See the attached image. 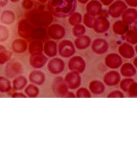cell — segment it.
Masks as SVG:
<instances>
[{
    "instance_id": "1",
    "label": "cell",
    "mask_w": 137,
    "mask_h": 154,
    "mask_svg": "<svg viewBox=\"0 0 137 154\" xmlns=\"http://www.w3.org/2000/svg\"><path fill=\"white\" fill-rule=\"evenodd\" d=\"M76 5L75 0H49L48 8L56 16L65 17L72 14Z\"/></svg>"
},
{
    "instance_id": "2",
    "label": "cell",
    "mask_w": 137,
    "mask_h": 154,
    "mask_svg": "<svg viewBox=\"0 0 137 154\" xmlns=\"http://www.w3.org/2000/svg\"><path fill=\"white\" fill-rule=\"evenodd\" d=\"M53 21L52 14L48 11H41L32 14L30 16V22L34 25L38 26H47Z\"/></svg>"
},
{
    "instance_id": "3",
    "label": "cell",
    "mask_w": 137,
    "mask_h": 154,
    "mask_svg": "<svg viewBox=\"0 0 137 154\" xmlns=\"http://www.w3.org/2000/svg\"><path fill=\"white\" fill-rule=\"evenodd\" d=\"M126 8L127 5L124 2L121 0H117L109 6L108 12L111 17L117 18L120 17Z\"/></svg>"
},
{
    "instance_id": "4",
    "label": "cell",
    "mask_w": 137,
    "mask_h": 154,
    "mask_svg": "<svg viewBox=\"0 0 137 154\" xmlns=\"http://www.w3.org/2000/svg\"><path fill=\"white\" fill-rule=\"evenodd\" d=\"M59 54L63 57H69L75 54V47L69 40H64L59 45Z\"/></svg>"
},
{
    "instance_id": "5",
    "label": "cell",
    "mask_w": 137,
    "mask_h": 154,
    "mask_svg": "<svg viewBox=\"0 0 137 154\" xmlns=\"http://www.w3.org/2000/svg\"><path fill=\"white\" fill-rule=\"evenodd\" d=\"M68 66L71 70L77 72V73H82L85 69L86 63L81 57L75 56L70 60L68 63Z\"/></svg>"
},
{
    "instance_id": "6",
    "label": "cell",
    "mask_w": 137,
    "mask_h": 154,
    "mask_svg": "<svg viewBox=\"0 0 137 154\" xmlns=\"http://www.w3.org/2000/svg\"><path fill=\"white\" fill-rule=\"evenodd\" d=\"M47 61V58L41 53L31 54L30 57V64L34 69L42 68Z\"/></svg>"
},
{
    "instance_id": "7",
    "label": "cell",
    "mask_w": 137,
    "mask_h": 154,
    "mask_svg": "<svg viewBox=\"0 0 137 154\" xmlns=\"http://www.w3.org/2000/svg\"><path fill=\"white\" fill-rule=\"evenodd\" d=\"M109 26L110 24L106 17L99 16L97 19H95L93 28L96 32L104 33L109 29Z\"/></svg>"
},
{
    "instance_id": "8",
    "label": "cell",
    "mask_w": 137,
    "mask_h": 154,
    "mask_svg": "<svg viewBox=\"0 0 137 154\" xmlns=\"http://www.w3.org/2000/svg\"><path fill=\"white\" fill-rule=\"evenodd\" d=\"M48 32L50 37L53 39H61L65 35V28L59 24H53L50 26Z\"/></svg>"
},
{
    "instance_id": "9",
    "label": "cell",
    "mask_w": 137,
    "mask_h": 154,
    "mask_svg": "<svg viewBox=\"0 0 137 154\" xmlns=\"http://www.w3.org/2000/svg\"><path fill=\"white\" fill-rule=\"evenodd\" d=\"M109 45L108 42L104 39H95L91 45L93 51L97 54H102L106 53L108 50Z\"/></svg>"
},
{
    "instance_id": "10",
    "label": "cell",
    "mask_w": 137,
    "mask_h": 154,
    "mask_svg": "<svg viewBox=\"0 0 137 154\" xmlns=\"http://www.w3.org/2000/svg\"><path fill=\"white\" fill-rule=\"evenodd\" d=\"M65 63L59 58H53L50 60L48 64V70L52 74H59L64 70Z\"/></svg>"
},
{
    "instance_id": "11",
    "label": "cell",
    "mask_w": 137,
    "mask_h": 154,
    "mask_svg": "<svg viewBox=\"0 0 137 154\" xmlns=\"http://www.w3.org/2000/svg\"><path fill=\"white\" fill-rule=\"evenodd\" d=\"M33 29L34 27L28 21L22 20L18 24V34L22 38H29Z\"/></svg>"
},
{
    "instance_id": "12",
    "label": "cell",
    "mask_w": 137,
    "mask_h": 154,
    "mask_svg": "<svg viewBox=\"0 0 137 154\" xmlns=\"http://www.w3.org/2000/svg\"><path fill=\"white\" fill-rule=\"evenodd\" d=\"M87 14L93 17L99 15L102 11V3L98 0H91L86 5Z\"/></svg>"
},
{
    "instance_id": "13",
    "label": "cell",
    "mask_w": 137,
    "mask_h": 154,
    "mask_svg": "<svg viewBox=\"0 0 137 154\" xmlns=\"http://www.w3.org/2000/svg\"><path fill=\"white\" fill-rule=\"evenodd\" d=\"M122 58L117 54H109L105 59L106 65L110 69H117L122 64Z\"/></svg>"
},
{
    "instance_id": "14",
    "label": "cell",
    "mask_w": 137,
    "mask_h": 154,
    "mask_svg": "<svg viewBox=\"0 0 137 154\" xmlns=\"http://www.w3.org/2000/svg\"><path fill=\"white\" fill-rule=\"evenodd\" d=\"M122 21L127 25L133 23L136 19V10L135 8H126L122 14Z\"/></svg>"
},
{
    "instance_id": "15",
    "label": "cell",
    "mask_w": 137,
    "mask_h": 154,
    "mask_svg": "<svg viewBox=\"0 0 137 154\" xmlns=\"http://www.w3.org/2000/svg\"><path fill=\"white\" fill-rule=\"evenodd\" d=\"M118 52L120 55L126 59H131L135 55V51L133 47L127 43H123L118 48Z\"/></svg>"
},
{
    "instance_id": "16",
    "label": "cell",
    "mask_w": 137,
    "mask_h": 154,
    "mask_svg": "<svg viewBox=\"0 0 137 154\" xmlns=\"http://www.w3.org/2000/svg\"><path fill=\"white\" fill-rule=\"evenodd\" d=\"M44 52L48 57H54L57 54V44L53 41H48L44 46Z\"/></svg>"
},
{
    "instance_id": "17",
    "label": "cell",
    "mask_w": 137,
    "mask_h": 154,
    "mask_svg": "<svg viewBox=\"0 0 137 154\" xmlns=\"http://www.w3.org/2000/svg\"><path fill=\"white\" fill-rule=\"evenodd\" d=\"M21 70V66L19 63L12 62L8 63L6 66V74L8 77L15 76L17 74H19Z\"/></svg>"
},
{
    "instance_id": "18",
    "label": "cell",
    "mask_w": 137,
    "mask_h": 154,
    "mask_svg": "<svg viewBox=\"0 0 137 154\" xmlns=\"http://www.w3.org/2000/svg\"><path fill=\"white\" fill-rule=\"evenodd\" d=\"M65 80L69 84L70 88H75L79 85L80 76L77 72H72L67 74Z\"/></svg>"
},
{
    "instance_id": "19",
    "label": "cell",
    "mask_w": 137,
    "mask_h": 154,
    "mask_svg": "<svg viewBox=\"0 0 137 154\" xmlns=\"http://www.w3.org/2000/svg\"><path fill=\"white\" fill-rule=\"evenodd\" d=\"M12 47L13 51L16 53L21 54L25 52L26 51L28 45H27V43L25 40L17 39L14 41L12 44Z\"/></svg>"
},
{
    "instance_id": "20",
    "label": "cell",
    "mask_w": 137,
    "mask_h": 154,
    "mask_svg": "<svg viewBox=\"0 0 137 154\" xmlns=\"http://www.w3.org/2000/svg\"><path fill=\"white\" fill-rule=\"evenodd\" d=\"M91 44V39L88 35H81L75 40V45L77 48L84 50L87 48Z\"/></svg>"
},
{
    "instance_id": "21",
    "label": "cell",
    "mask_w": 137,
    "mask_h": 154,
    "mask_svg": "<svg viewBox=\"0 0 137 154\" xmlns=\"http://www.w3.org/2000/svg\"><path fill=\"white\" fill-rule=\"evenodd\" d=\"M29 79L31 82L37 85H41L43 83L45 79L44 74L41 71H33L29 75Z\"/></svg>"
},
{
    "instance_id": "22",
    "label": "cell",
    "mask_w": 137,
    "mask_h": 154,
    "mask_svg": "<svg viewBox=\"0 0 137 154\" xmlns=\"http://www.w3.org/2000/svg\"><path fill=\"white\" fill-rule=\"evenodd\" d=\"M113 30L116 34L123 35L128 30V25L122 21H117L113 24Z\"/></svg>"
},
{
    "instance_id": "23",
    "label": "cell",
    "mask_w": 137,
    "mask_h": 154,
    "mask_svg": "<svg viewBox=\"0 0 137 154\" xmlns=\"http://www.w3.org/2000/svg\"><path fill=\"white\" fill-rule=\"evenodd\" d=\"M120 79V75L117 72L111 71L107 74L104 78V81L108 85H115Z\"/></svg>"
},
{
    "instance_id": "24",
    "label": "cell",
    "mask_w": 137,
    "mask_h": 154,
    "mask_svg": "<svg viewBox=\"0 0 137 154\" xmlns=\"http://www.w3.org/2000/svg\"><path fill=\"white\" fill-rule=\"evenodd\" d=\"M47 35V31L43 27H38V28L33 29L30 34V38L35 40H40L44 39Z\"/></svg>"
},
{
    "instance_id": "25",
    "label": "cell",
    "mask_w": 137,
    "mask_h": 154,
    "mask_svg": "<svg viewBox=\"0 0 137 154\" xmlns=\"http://www.w3.org/2000/svg\"><path fill=\"white\" fill-rule=\"evenodd\" d=\"M1 21L3 23L10 25L15 21V15L12 11H4L1 16Z\"/></svg>"
},
{
    "instance_id": "26",
    "label": "cell",
    "mask_w": 137,
    "mask_h": 154,
    "mask_svg": "<svg viewBox=\"0 0 137 154\" xmlns=\"http://www.w3.org/2000/svg\"><path fill=\"white\" fill-rule=\"evenodd\" d=\"M120 72L122 75L126 77H131L133 76L135 74L136 70L133 65L131 64V63H127L122 65Z\"/></svg>"
},
{
    "instance_id": "27",
    "label": "cell",
    "mask_w": 137,
    "mask_h": 154,
    "mask_svg": "<svg viewBox=\"0 0 137 154\" xmlns=\"http://www.w3.org/2000/svg\"><path fill=\"white\" fill-rule=\"evenodd\" d=\"M29 52L32 54L35 53H41L43 50L42 43L39 40H35L32 42L29 45Z\"/></svg>"
},
{
    "instance_id": "28",
    "label": "cell",
    "mask_w": 137,
    "mask_h": 154,
    "mask_svg": "<svg viewBox=\"0 0 137 154\" xmlns=\"http://www.w3.org/2000/svg\"><path fill=\"white\" fill-rule=\"evenodd\" d=\"M27 81L26 78L23 76H20L17 78L13 81L14 88L15 90H21L24 88L25 86L26 85Z\"/></svg>"
},
{
    "instance_id": "29",
    "label": "cell",
    "mask_w": 137,
    "mask_h": 154,
    "mask_svg": "<svg viewBox=\"0 0 137 154\" xmlns=\"http://www.w3.org/2000/svg\"><path fill=\"white\" fill-rule=\"evenodd\" d=\"M11 88L10 81L4 77H0V92H8Z\"/></svg>"
},
{
    "instance_id": "30",
    "label": "cell",
    "mask_w": 137,
    "mask_h": 154,
    "mask_svg": "<svg viewBox=\"0 0 137 154\" xmlns=\"http://www.w3.org/2000/svg\"><path fill=\"white\" fill-rule=\"evenodd\" d=\"M81 21L82 16L81 15V14L78 12H74L69 17V23L73 26L80 24Z\"/></svg>"
},
{
    "instance_id": "31",
    "label": "cell",
    "mask_w": 137,
    "mask_h": 154,
    "mask_svg": "<svg viewBox=\"0 0 137 154\" xmlns=\"http://www.w3.org/2000/svg\"><path fill=\"white\" fill-rule=\"evenodd\" d=\"M25 92L27 94V96L31 97H36L39 94V90L33 85H30L26 87L25 89Z\"/></svg>"
},
{
    "instance_id": "32",
    "label": "cell",
    "mask_w": 137,
    "mask_h": 154,
    "mask_svg": "<svg viewBox=\"0 0 137 154\" xmlns=\"http://www.w3.org/2000/svg\"><path fill=\"white\" fill-rule=\"evenodd\" d=\"M127 42L131 44H136L137 42V35L136 29H133L128 31L126 35Z\"/></svg>"
},
{
    "instance_id": "33",
    "label": "cell",
    "mask_w": 137,
    "mask_h": 154,
    "mask_svg": "<svg viewBox=\"0 0 137 154\" xmlns=\"http://www.w3.org/2000/svg\"><path fill=\"white\" fill-rule=\"evenodd\" d=\"M85 27L83 25L78 24L74 26V29H73V34L75 37H79V36L83 35L85 33Z\"/></svg>"
},
{
    "instance_id": "34",
    "label": "cell",
    "mask_w": 137,
    "mask_h": 154,
    "mask_svg": "<svg viewBox=\"0 0 137 154\" xmlns=\"http://www.w3.org/2000/svg\"><path fill=\"white\" fill-rule=\"evenodd\" d=\"M11 56V52L7 51L6 48L0 52V64L3 65L8 61Z\"/></svg>"
},
{
    "instance_id": "35",
    "label": "cell",
    "mask_w": 137,
    "mask_h": 154,
    "mask_svg": "<svg viewBox=\"0 0 137 154\" xmlns=\"http://www.w3.org/2000/svg\"><path fill=\"white\" fill-rule=\"evenodd\" d=\"M95 20V19L93 16L88 14H85L83 21L84 25L88 28H93Z\"/></svg>"
},
{
    "instance_id": "36",
    "label": "cell",
    "mask_w": 137,
    "mask_h": 154,
    "mask_svg": "<svg viewBox=\"0 0 137 154\" xmlns=\"http://www.w3.org/2000/svg\"><path fill=\"white\" fill-rule=\"evenodd\" d=\"M9 35V32L7 27L0 25V42L5 41Z\"/></svg>"
},
{
    "instance_id": "37",
    "label": "cell",
    "mask_w": 137,
    "mask_h": 154,
    "mask_svg": "<svg viewBox=\"0 0 137 154\" xmlns=\"http://www.w3.org/2000/svg\"><path fill=\"white\" fill-rule=\"evenodd\" d=\"M133 80H132L131 79H124L121 83L120 87L121 88L124 90V91H127V88H129V87L130 86V83H133Z\"/></svg>"
},
{
    "instance_id": "38",
    "label": "cell",
    "mask_w": 137,
    "mask_h": 154,
    "mask_svg": "<svg viewBox=\"0 0 137 154\" xmlns=\"http://www.w3.org/2000/svg\"><path fill=\"white\" fill-rule=\"evenodd\" d=\"M22 5L24 8L26 9V10H29L33 7V2L31 0H24Z\"/></svg>"
},
{
    "instance_id": "39",
    "label": "cell",
    "mask_w": 137,
    "mask_h": 154,
    "mask_svg": "<svg viewBox=\"0 0 137 154\" xmlns=\"http://www.w3.org/2000/svg\"><path fill=\"white\" fill-rule=\"evenodd\" d=\"M126 4L128 6L136 7L137 6V0H125Z\"/></svg>"
},
{
    "instance_id": "40",
    "label": "cell",
    "mask_w": 137,
    "mask_h": 154,
    "mask_svg": "<svg viewBox=\"0 0 137 154\" xmlns=\"http://www.w3.org/2000/svg\"><path fill=\"white\" fill-rule=\"evenodd\" d=\"M113 0H100V2L102 4L104 5H109L112 3Z\"/></svg>"
},
{
    "instance_id": "41",
    "label": "cell",
    "mask_w": 137,
    "mask_h": 154,
    "mask_svg": "<svg viewBox=\"0 0 137 154\" xmlns=\"http://www.w3.org/2000/svg\"><path fill=\"white\" fill-rule=\"evenodd\" d=\"M13 97H25L26 96L21 93H15L12 96Z\"/></svg>"
},
{
    "instance_id": "42",
    "label": "cell",
    "mask_w": 137,
    "mask_h": 154,
    "mask_svg": "<svg viewBox=\"0 0 137 154\" xmlns=\"http://www.w3.org/2000/svg\"><path fill=\"white\" fill-rule=\"evenodd\" d=\"M8 3V0H0V7H5Z\"/></svg>"
},
{
    "instance_id": "43",
    "label": "cell",
    "mask_w": 137,
    "mask_h": 154,
    "mask_svg": "<svg viewBox=\"0 0 137 154\" xmlns=\"http://www.w3.org/2000/svg\"><path fill=\"white\" fill-rule=\"evenodd\" d=\"M77 1L82 4H86V3H88L90 0H77Z\"/></svg>"
},
{
    "instance_id": "44",
    "label": "cell",
    "mask_w": 137,
    "mask_h": 154,
    "mask_svg": "<svg viewBox=\"0 0 137 154\" xmlns=\"http://www.w3.org/2000/svg\"><path fill=\"white\" fill-rule=\"evenodd\" d=\"M5 49V48L3 46H2V45H0V52H2L3 50Z\"/></svg>"
},
{
    "instance_id": "45",
    "label": "cell",
    "mask_w": 137,
    "mask_h": 154,
    "mask_svg": "<svg viewBox=\"0 0 137 154\" xmlns=\"http://www.w3.org/2000/svg\"><path fill=\"white\" fill-rule=\"evenodd\" d=\"M38 1L41 3H45V2H47L48 0H38Z\"/></svg>"
},
{
    "instance_id": "46",
    "label": "cell",
    "mask_w": 137,
    "mask_h": 154,
    "mask_svg": "<svg viewBox=\"0 0 137 154\" xmlns=\"http://www.w3.org/2000/svg\"><path fill=\"white\" fill-rule=\"evenodd\" d=\"M11 1L12 2H13V3H16V2H19L20 0H11Z\"/></svg>"
},
{
    "instance_id": "47",
    "label": "cell",
    "mask_w": 137,
    "mask_h": 154,
    "mask_svg": "<svg viewBox=\"0 0 137 154\" xmlns=\"http://www.w3.org/2000/svg\"><path fill=\"white\" fill-rule=\"evenodd\" d=\"M136 58H135V61H134V63H135V66H136Z\"/></svg>"
}]
</instances>
